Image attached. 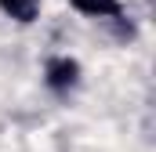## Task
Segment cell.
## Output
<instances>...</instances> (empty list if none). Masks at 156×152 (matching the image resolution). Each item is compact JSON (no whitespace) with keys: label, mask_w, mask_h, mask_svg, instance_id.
<instances>
[{"label":"cell","mask_w":156,"mask_h":152,"mask_svg":"<svg viewBox=\"0 0 156 152\" xmlns=\"http://www.w3.org/2000/svg\"><path fill=\"white\" fill-rule=\"evenodd\" d=\"M76 80H80V65L73 58H51L47 62V83L55 91H69V87H76Z\"/></svg>","instance_id":"cell-1"},{"label":"cell","mask_w":156,"mask_h":152,"mask_svg":"<svg viewBox=\"0 0 156 152\" xmlns=\"http://www.w3.org/2000/svg\"><path fill=\"white\" fill-rule=\"evenodd\" d=\"M80 15H91V18H113L120 15V0H69Z\"/></svg>","instance_id":"cell-2"},{"label":"cell","mask_w":156,"mask_h":152,"mask_svg":"<svg viewBox=\"0 0 156 152\" xmlns=\"http://www.w3.org/2000/svg\"><path fill=\"white\" fill-rule=\"evenodd\" d=\"M37 0H0V11L4 15H11L15 22H33L37 18Z\"/></svg>","instance_id":"cell-3"}]
</instances>
